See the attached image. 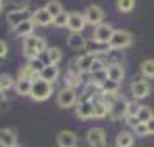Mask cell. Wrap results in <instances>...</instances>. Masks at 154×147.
<instances>
[{"label":"cell","instance_id":"cell-36","mask_svg":"<svg viewBox=\"0 0 154 147\" xmlns=\"http://www.w3.org/2000/svg\"><path fill=\"white\" fill-rule=\"evenodd\" d=\"M100 69H106V66H104V63L100 61V59H95L94 61V64H92V69H90V73H95V71H100Z\"/></svg>","mask_w":154,"mask_h":147},{"label":"cell","instance_id":"cell-2","mask_svg":"<svg viewBox=\"0 0 154 147\" xmlns=\"http://www.w3.org/2000/svg\"><path fill=\"white\" fill-rule=\"evenodd\" d=\"M52 88H54V85L52 83L43 81V80H40V78H36V80H33L29 97L33 99V100H36V102H43V100H47V99L52 95Z\"/></svg>","mask_w":154,"mask_h":147},{"label":"cell","instance_id":"cell-17","mask_svg":"<svg viewBox=\"0 0 154 147\" xmlns=\"http://www.w3.org/2000/svg\"><path fill=\"white\" fill-rule=\"evenodd\" d=\"M68 45L73 50H82L87 47V38L82 33H69V36H68Z\"/></svg>","mask_w":154,"mask_h":147},{"label":"cell","instance_id":"cell-26","mask_svg":"<svg viewBox=\"0 0 154 147\" xmlns=\"http://www.w3.org/2000/svg\"><path fill=\"white\" fill-rule=\"evenodd\" d=\"M140 73L146 78H154V59H146L140 63Z\"/></svg>","mask_w":154,"mask_h":147},{"label":"cell","instance_id":"cell-9","mask_svg":"<svg viewBox=\"0 0 154 147\" xmlns=\"http://www.w3.org/2000/svg\"><path fill=\"white\" fill-rule=\"evenodd\" d=\"M87 26L85 16L80 12H69V19H68V29L71 33H82Z\"/></svg>","mask_w":154,"mask_h":147},{"label":"cell","instance_id":"cell-35","mask_svg":"<svg viewBox=\"0 0 154 147\" xmlns=\"http://www.w3.org/2000/svg\"><path fill=\"white\" fill-rule=\"evenodd\" d=\"M133 132H135V135H139V137H146V135H149V133H147L146 123H135V125H133Z\"/></svg>","mask_w":154,"mask_h":147},{"label":"cell","instance_id":"cell-14","mask_svg":"<svg viewBox=\"0 0 154 147\" xmlns=\"http://www.w3.org/2000/svg\"><path fill=\"white\" fill-rule=\"evenodd\" d=\"M76 142H78V137L73 132H69V130H63V132H59V135H57V144H59V147H75Z\"/></svg>","mask_w":154,"mask_h":147},{"label":"cell","instance_id":"cell-43","mask_svg":"<svg viewBox=\"0 0 154 147\" xmlns=\"http://www.w3.org/2000/svg\"><path fill=\"white\" fill-rule=\"evenodd\" d=\"M0 2H2V0H0Z\"/></svg>","mask_w":154,"mask_h":147},{"label":"cell","instance_id":"cell-24","mask_svg":"<svg viewBox=\"0 0 154 147\" xmlns=\"http://www.w3.org/2000/svg\"><path fill=\"white\" fill-rule=\"evenodd\" d=\"M140 107L142 106L133 99V100H128L126 102V111H125V118H128V119H137V114H139V111H140Z\"/></svg>","mask_w":154,"mask_h":147},{"label":"cell","instance_id":"cell-3","mask_svg":"<svg viewBox=\"0 0 154 147\" xmlns=\"http://www.w3.org/2000/svg\"><path fill=\"white\" fill-rule=\"evenodd\" d=\"M133 42L132 38V33L130 31H126V29H114V33H112L111 40L107 42V47L111 50H121V49H126V47H130Z\"/></svg>","mask_w":154,"mask_h":147},{"label":"cell","instance_id":"cell-38","mask_svg":"<svg viewBox=\"0 0 154 147\" xmlns=\"http://www.w3.org/2000/svg\"><path fill=\"white\" fill-rule=\"evenodd\" d=\"M5 56H7V43L0 40V59H4Z\"/></svg>","mask_w":154,"mask_h":147},{"label":"cell","instance_id":"cell-33","mask_svg":"<svg viewBox=\"0 0 154 147\" xmlns=\"http://www.w3.org/2000/svg\"><path fill=\"white\" fill-rule=\"evenodd\" d=\"M64 81H66V88H71V90H75V88L80 87V83H82L80 76H75V75H66Z\"/></svg>","mask_w":154,"mask_h":147},{"label":"cell","instance_id":"cell-18","mask_svg":"<svg viewBox=\"0 0 154 147\" xmlns=\"http://www.w3.org/2000/svg\"><path fill=\"white\" fill-rule=\"evenodd\" d=\"M97 59V52H87L85 56L80 57V71L82 73H90L92 69V64H94V61Z\"/></svg>","mask_w":154,"mask_h":147},{"label":"cell","instance_id":"cell-23","mask_svg":"<svg viewBox=\"0 0 154 147\" xmlns=\"http://www.w3.org/2000/svg\"><path fill=\"white\" fill-rule=\"evenodd\" d=\"M111 112V107L107 104H104L102 100H97V102H94V118H106L107 114Z\"/></svg>","mask_w":154,"mask_h":147},{"label":"cell","instance_id":"cell-4","mask_svg":"<svg viewBox=\"0 0 154 147\" xmlns=\"http://www.w3.org/2000/svg\"><path fill=\"white\" fill-rule=\"evenodd\" d=\"M31 17H33V12L29 9H16L7 14V23L12 28H16L24 21H31Z\"/></svg>","mask_w":154,"mask_h":147},{"label":"cell","instance_id":"cell-11","mask_svg":"<svg viewBox=\"0 0 154 147\" xmlns=\"http://www.w3.org/2000/svg\"><path fill=\"white\" fill-rule=\"evenodd\" d=\"M31 21L35 23V26H36V24H38V26H49L50 23L54 21V17L49 14V11H47V9L42 7V9H36L35 12H33Z\"/></svg>","mask_w":154,"mask_h":147},{"label":"cell","instance_id":"cell-41","mask_svg":"<svg viewBox=\"0 0 154 147\" xmlns=\"http://www.w3.org/2000/svg\"><path fill=\"white\" fill-rule=\"evenodd\" d=\"M0 11H2V2H0Z\"/></svg>","mask_w":154,"mask_h":147},{"label":"cell","instance_id":"cell-1","mask_svg":"<svg viewBox=\"0 0 154 147\" xmlns=\"http://www.w3.org/2000/svg\"><path fill=\"white\" fill-rule=\"evenodd\" d=\"M23 50H24V56L28 57L29 61L31 59H40V54L47 52V43H45V40H43L42 36L29 35L24 38Z\"/></svg>","mask_w":154,"mask_h":147},{"label":"cell","instance_id":"cell-10","mask_svg":"<svg viewBox=\"0 0 154 147\" xmlns=\"http://www.w3.org/2000/svg\"><path fill=\"white\" fill-rule=\"evenodd\" d=\"M76 104V92L71 88H63L57 93V106L59 107H71Z\"/></svg>","mask_w":154,"mask_h":147},{"label":"cell","instance_id":"cell-8","mask_svg":"<svg viewBox=\"0 0 154 147\" xmlns=\"http://www.w3.org/2000/svg\"><path fill=\"white\" fill-rule=\"evenodd\" d=\"M130 90H132V95L135 100H140V99H146L149 93H151V85L147 83L146 80H137L130 85Z\"/></svg>","mask_w":154,"mask_h":147},{"label":"cell","instance_id":"cell-39","mask_svg":"<svg viewBox=\"0 0 154 147\" xmlns=\"http://www.w3.org/2000/svg\"><path fill=\"white\" fill-rule=\"evenodd\" d=\"M146 126H147V133H149V135H154V118L149 119L146 123Z\"/></svg>","mask_w":154,"mask_h":147},{"label":"cell","instance_id":"cell-16","mask_svg":"<svg viewBox=\"0 0 154 147\" xmlns=\"http://www.w3.org/2000/svg\"><path fill=\"white\" fill-rule=\"evenodd\" d=\"M106 69H107V78H109V80L116 81V83L123 81V78H125V69H123L121 64H109Z\"/></svg>","mask_w":154,"mask_h":147},{"label":"cell","instance_id":"cell-27","mask_svg":"<svg viewBox=\"0 0 154 147\" xmlns=\"http://www.w3.org/2000/svg\"><path fill=\"white\" fill-rule=\"evenodd\" d=\"M119 88V83L112 81V80H106L104 83L100 85V92L102 93H109V95H116Z\"/></svg>","mask_w":154,"mask_h":147},{"label":"cell","instance_id":"cell-13","mask_svg":"<svg viewBox=\"0 0 154 147\" xmlns=\"http://www.w3.org/2000/svg\"><path fill=\"white\" fill-rule=\"evenodd\" d=\"M76 116L82 119L94 118V102L92 100H80L76 106Z\"/></svg>","mask_w":154,"mask_h":147},{"label":"cell","instance_id":"cell-40","mask_svg":"<svg viewBox=\"0 0 154 147\" xmlns=\"http://www.w3.org/2000/svg\"><path fill=\"white\" fill-rule=\"evenodd\" d=\"M4 100H5V93H4V92L0 90V104H2Z\"/></svg>","mask_w":154,"mask_h":147},{"label":"cell","instance_id":"cell-6","mask_svg":"<svg viewBox=\"0 0 154 147\" xmlns=\"http://www.w3.org/2000/svg\"><path fill=\"white\" fill-rule=\"evenodd\" d=\"M87 142L90 147H107L106 132L102 128H90L87 132Z\"/></svg>","mask_w":154,"mask_h":147},{"label":"cell","instance_id":"cell-28","mask_svg":"<svg viewBox=\"0 0 154 147\" xmlns=\"http://www.w3.org/2000/svg\"><path fill=\"white\" fill-rule=\"evenodd\" d=\"M45 9L49 11V14L52 16V17H57V16L63 12V4H61L59 0H50V2H47Z\"/></svg>","mask_w":154,"mask_h":147},{"label":"cell","instance_id":"cell-29","mask_svg":"<svg viewBox=\"0 0 154 147\" xmlns=\"http://www.w3.org/2000/svg\"><path fill=\"white\" fill-rule=\"evenodd\" d=\"M152 118H154V114L151 111V107L149 106H142L139 114H137V123H147L149 119H152Z\"/></svg>","mask_w":154,"mask_h":147},{"label":"cell","instance_id":"cell-32","mask_svg":"<svg viewBox=\"0 0 154 147\" xmlns=\"http://www.w3.org/2000/svg\"><path fill=\"white\" fill-rule=\"evenodd\" d=\"M68 19H69V12H64L63 11L57 17H54L52 24H56L57 28H68Z\"/></svg>","mask_w":154,"mask_h":147},{"label":"cell","instance_id":"cell-19","mask_svg":"<svg viewBox=\"0 0 154 147\" xmlns=\"http://www.w3.org/2000/svg\"><path fill=\"white\" fill-rule=\"evenodd\" d=\"M133 133L128 132V130H123V132H119L116 135V140H114V144L116 147H132L133 145Z\"/></svg>","mask_w":154,"mask_h":147},{"label":"cell","instance_id":"cell-5","mask_svg":"<svg viewBox=\"0 0 154 147\" xmlns=\"http://www.w3.org/2000/svg\"><path fill=\"white\" fill-rule=\"evenodd\" d=\"M112 33H114V29H112L111 24L102 23V24H99L97 28L94 29V42L100 43V45H107V42L111 40Z\"/></svg>","mask_w":154,"mask_h":147},{"label":"cell","instance_id":"cell-42","mask_svg":"<svg viewBox=\"0 0 154 147\" xmlns=\"http://www.w3.org/2000/svg\"><path fill=\"white\" fill-rule=\"evenodd\" d=\"M12 147H19V145H12Z\"/></svg>","mask_w":154,"mask_h":147},{"label":"cell","instance_id":"cell-31","mask_svg":"<svg viewBox=\"0 0 154 147\" xmlns=\"http://www.w3.org/2000/svg\"><path fill=\"white\" fill-rule=\"evenodd\" d=\"M68 75H75V76H80L82 71H80V57H73L68 63Z\"/></svg>","mask_w":154,"mask_h":147},{"label":"cell","instance_id":"cell-15","mask_svg":"<svg viewBox=\"0 0 154 147\" xmlns=\"http://www.w3.org/2000/svg\"><path fill=\"white\" fill-rule=\"evenodd\" d=\"M0 145L2 147L17 145V137L11 128H0Z\"/></svg>","mask_w":154,"mask_h":147},{"label":"cell","instance_id":"cell-12","mask_svg":"<svg viewBox=\"0 0 154 147\" xmlns=\"http://www.w3.org/2000/svg\"><path fill=\"white\" fill-rule=\"evenodd\" d=\"M57 76H59V68L54 66V64H47V66H43L42 71H40V75H38L40 80L49 81V83H52V85H54V81L57 80Z\"/></svg>","mask_w":154,"mask_h":147},{"label":"cell","instance_id":"cell-7","mask_svg":"<svg viewBox=\"0 0 154 147\" xmlns=\"http://www.w3.org/2000/svg\"><path fill=\"white\" fill-rule=\"evenodd\" d=\"M83 16H85L87 24H92V26H95V28H97L99 24H102V19H104V11L99 7V5H88Z\"/></svg>","mask_w":154,"mask_h":147},{"label":"cell","instance_id":"cell-37","mask_svg":"<svg viewBox=\"0 0 154 147\" xmlns=\"http://www.w3.org/2000/svg\"><path fill=\"white\" fill-rule=\"evenodd\" d=\"M12 4H14L17 9H28L29 0H12Z\"/></svg>","mask_w":154,"mask_h":147},{"label":"cell","instance_id":"cell-34","mask_svg":"<svg viewBox=\"0 0 154 147\" xmlns=\"http://www.w3.org/2000/svg\"><path fill=\"white\" fill-rule=\"evenodd\" d=\"M116 5H118V11H121V12H130L135 7V0H118Z\"/></svg>","mask_w":154,"mask_h":147},{"label":"cell","instance_id":"cell-22","mask_svg":"<svg viewBox=\"0 0 154 147\" xmlns=\"http://www.w3.org/2000/svg\"><path fill=\"white\" fill-rule=\"evenodd\" d=\"M125 111H126V102L125 100H116V102L111 106L109 116H111L112 119H119L121 116H125Z\"/></svg>","mask_w":154,"mask_h":147},{"label":"cell","instance_id":"cell-20","mask_svg":"<svg viewBox=\"0 0 154 147\" xmlns=\"http://www.w3.org/2000/svg\"><path fill=\"white\" fill-rule=\"evenodd\" d=\"M33 29H35V23H33V21H24V23H21L19 26H16V28H14V33H16L17 36L26 38V36L33 35Z\"/></svg>","mask_w":154,"mask_h":147},{"label":"cell","instance_id":"cell-25","mask_svg":"<svg viewBox=\"0 0 154 147\" xmlns=\"http://www.w3.org/2000/svg\"><path fill=\"white\" fill-rule=\"evenodd\" d=\"M47 59H49V64H57L61 63V59H63V50L59 49V47H50L47 49Z\"/></svg>","mask_w":154,"mask_h":147},{"label":"cell","instance_id":"cell-21","mask_svg":"<svg viewBox=\"0 0 154 147\" xmlns=\"http://www.w3.org/2000/svg\"><path fill=\"white\" fill-rule=\"evenodd\" d=\"M31 85H33L31 80H28V78H19V80L16 81L14 88L19 95H29V93H31Z\"/></svg>","mask_w":154,"mask_h":147},{"label":"cell","instance_id":"cell-30","mask_svg":"<svg viewBox=\"0 0 154 147\" xmlns=\"http://www.w3.org/2000/svg\"><path fill=\"white\" fill-rule=\"evenodd\" d=\"M14 85H16V81H14V78L11 76V75H0V90L2 92L11 90Z\"/></svg>","mask_w":154,"mask_h":147}]
</instances>
